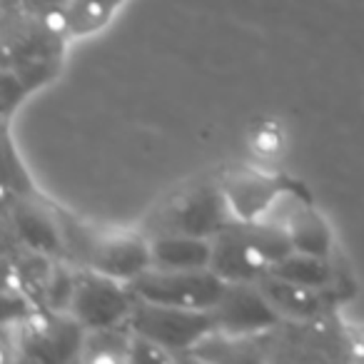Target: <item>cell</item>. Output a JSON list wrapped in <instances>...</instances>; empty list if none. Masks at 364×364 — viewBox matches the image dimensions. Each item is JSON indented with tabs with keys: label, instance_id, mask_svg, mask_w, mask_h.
Instances as JSON below:
<instances>
[{
	"label": "cell",
	"instance_id": "obj_14",
	"mask_svg": "<svg viewBox=\"0 0 364 364\" xmlns=\"http://www.w3.org/2000/svg\"><path fill=\"white\" fill-rule=\"evenodd\" d=\"M269 272L282 279H289V282H297L314 289H327L332 284V264H329V257H317V255L297 252V250L289 252L287 257H282L279 262H274L269 267Z\"/></svg>",
	"mask_w": 364,
	"mask_h": 364
},
{
	"label": "cell",
	"instance_id": "obj_13",
	"mask_svg": "<svg viewBox=\"0 0 364 364\" xmlns=\"http://www.w3.org/2000/svg\"><path fill=\"white\" fill-rule=\"evenodd\" d=\"M287 230L297 252L317 255V257L332 255V232H329L327 223L312 210L294 208V213L287 220Z\"/></svg>",
	"mask_w": 364,
	"mask_h": 364
},
{
	"label": "cell",
	"instance_id": "obj_17",
	"mask_svg": "<svg viewBox=\"0 0 364 364\" xmlns=\"http://www.w3.org/2000/svg\"><path fill=\"white\" fill-rule=\"evenodd\" d=\"M75 282H77V269H70L68 264L55 262L48 284L43 289V309L50 312H70L73 294H75Z\"/></svg>",
	"mask_w": 364,
	"mask_h": 364
},
{
	"label": "cell",
	"instance_id": "obj_9",
	"mask_svg": "<svg viewBox=\"0 0 364 364\" xmlns=\"http://www.w3.org/2000/svg\"><path fill=\"white\" fill-rule=\"evenodd\" d=\"M90 269L130 284L142 272L152 269V242L142 235H112L100 237L92 250Z\"/></svg>",
	"mask_w": 364,
	"mask_h": 364
},
{
	"label": "cell",
	"instance_id": "obj_7",
	"mask_svg": "<svg viewBox=\"0 0 364 364\" xmlns=\"http://www.w3.org/2000/svg\"><path fill=\"white\" fill-rule=\"evenodd\" d=\"M6 220L18 245L50 257H65L60 218L36 198H16L13 205H8Z\"/></svg>",
	"mask_w": 364,
	"mask_h": 364
},
{
	"label": "cell",
	"instance_id": "obj_10",
	"mask_svg": "<svg viewBox=\"0 0 364 364\" xmlns=\"http://www.w3.org/2000/svg\"><path fill=\"white\" fill-rule=\"evenodd\" d=\"M225 198L240 223H255L269 215V210L282 198V182L277 177L262 175L255 170L230 172L223 182Z\"/></svg>",
	"mask_w": 364,
	"mask_h": 364
},
{
	"label": "cell",
	"instance_id": "obj_15",
	"mask_svg": "<svg viewBox=\"0 0 364 364\" xmlns=\"http://www.w3.org/2000/svg\"><path fill=\"white\" fill-rule=\"evenodd\" d=\"M242 228H245L247 240L255 245V250L267 259L269 267H272L274 262H279L282 257H287L289 252H294L287 223L262 218V220H255V223H242Z\"/></svg>",
	"mask_w": 364,
	"mask_h": 364
},
{
	"label": "cell",
	"instance_id": "obj_6",
	"mask_svg": "<svg viewBox=\"0 0 364 364\" xmlns=\"http://www.w3.org/2000/svg\"><path fill=\"white\" fill-rule=\"evenodd\" d=\"M213 314L218 319V332L240 334V337L267 332L282 319V314L264 297L257 282H228Z\"/></svg>",
	"mask_w": 364,
	"mask_h": 364
},
{
	"label": "cell",
	"instance_id": "obj_2",
	"mask_svg": "<svg viewBox=\"0 0 364 364\" xmlns=\"http://www.w3.org/2000/svg\"><path fill=\"white\" fill-rule=\"evenodd\" d=\"M137 299L188 309H215L223 297L225 282L210 267L205 269H147L130 282Z\"/></svg>",
	"mask_w": 364,
	"mask_h": 364
},
{
	"label": "cell",
	"instance_id": "obj_5",
	"mask_svg": "<svg viewBox=\"0 0 364 364\" xmlns=\"http://www.w3.org/2000/svg\"><path fill=\"white\" fill-rule=\"evenodd\" d=\"M21 332L23 354L36 362H70L80 357L87 329L70 312H41L28 317Z\"/></svg>",
	"mask_w": 364,
	"mask_h": 364
},
{
	"label": "cell",
	"instance_id": "obj_1",
	"mask_svg": "<svg viewBox=\"0 0 364 364\" xmlns=\"http://www.w3.org/2000/svg\"><path fill=\"white\" fill-rule=\"evenodd\" d=\"M127 327L132 329V334L150 339L170 354H180L218 332V319L213 309L170 307L137 299L127 317Z\"/></svg>",
	"mask_w": 364,
	"mask_h": 364
},
{
	"label": "cell",
	"instance_id": "obj_20",
	"mask_svg": "<svg viewBox=\"0 0 364 364\" xmlns=\"http://www.w3.org/2000/svg\"><path fill=\"white\" fill-rule=\"evenodd\" d=\"M73 0H21V6L26 13L38 18H53V16H65L68 6Z\"/></svg>",
	"mask_w": 364,
	"mask_h": 364
},
{
	"label": "cell",
	"instance_id": "obj_16",
	"mask_svg": "<svg viewBox=\"0 0 364 364\" xmlns=\"http://www.w3.org/2000/svg\"><path fill=\"white\" fill-rule=\"evenodd\" d=\"M122 0H73L65 11V23L70 36H90L107 26L112 13L120 8Z\"/></svg>",
	"mask_w": 364,
	"mask_h": 364
},
{
	"label": "cell",
	"instance_id": "obj_12",
	"mask_svg": "<svg viewBox=\"0 0 364 364\" xmlns=\"http://www.w3.org/2000/svg\"><path fill=\"white\" fill-rule=\"evenodd\" d=\"M257 284L264 292V297L274 304V309H277L282 317L314 319V317H319L324 309L322 289L289 282V279H282L272 272L262 274V277L257 279Z\"/></svg>",
	"mask_w": 364,
	"mask_h": 364
},
{
	"label": "cell",
	"instance_id": "obj_3",
	"mask_svg": "<svg viewBox=\"0 0 364 364\" xmlns=\"http://www.w3.org/2000/svg\"><path fill=\"white\" fill-rule=\"evenodd\" d=\"M137 294L132 287L120 279H112L90 267L77 269L75 294L70 302V314L87 329H105L127 324Z\"/></svg>",
	"mask_w": 364,
	"mask_h": 364
},
{
	"label": "cell",
	"instance_id": "obj_18",
	"mask_svg": "<svg viewBox=\"0 0 364 364\" xmlns=\"http://www.w3.org/2000/svg\"><path fill=\"white\" fill-rule=\"evenodd\" d=\"M16 195V198H36L31 180H28L23 162L16 157L11 140H6V195Z\"/></svg>",
	"mask_w": 364,
	"mask_h": 364
},
{
	"label": "cell",
	"instance_id": "obj_11",
	"mask_svg": "<svg viewBox=\"0 0 364 364\" xmlns=\"http://www.w3.org/2000/svg\"><path fill=\"white\" fill-rule=\"evenodd\" d=\"M152 242V267L157 269H205L213 257V240L182 232H160Z\"/></svg>",
	"mask_w": 364,
	"mask_h": 364
},
{
	"label": "cell",
	"instance_id": "obj_19",
	"mask_svg": "<svg viewBox=\"0 0 364 364\" xmlns=\"http://www.w3.org/2000/svg\"><path fill=\"white\" fill-rule=\"evenodd\" d=\"M28 95H31V90L23 85V80L16 75V70L3 68V115H6V120Z\"/></svg>",
	"mask_w": 364,
	"mask_h": 364
},
{
	"label": "cell",
	"instance_id": "obj_4",
	"mask_svg": "<svg viewBox=\"0 0 364 364\" xmlns=\"http://www.w3.org/2000/svg\"><path fill=\"white\" fill-rule=\"evenodd\" d=\"M240 223L232 213L223 185H203L180 195L160 213V232H182L195 237H218L220 232Z\"/></svg>",
	"mask_w": 364,
	"mask_h": 364
},
{
	"label": "cell",
	"instance_id": "obj_8",
	"mask_svg": "<svg viewBox=\"0 0 364 364\" xmlns=\"http://www.w3.org/2000/svg\"><path fill=\"white\" fill-rule=\"evenodd\" d=\"M210 269L225 282H257L269 272V264L247 240L242 223H235L230 230L213 237Z\"/></svg>",
	"mask_w": 364,
	"mask_h": 364
}]
</instances>
